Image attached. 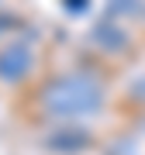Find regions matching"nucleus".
<instances>
[{
  "label": "nucleus",
  "mask_w": 145,
  "mask_h": 155,
  "mask_svg": "<svg viewBox=\"0 0 145 155\" xmlns=\"http://www.w3.org/2000/svg\"><path fill=\"white\" fill-rule=\"evenodd\" d=\"M42 104L56 117H86L104 107V86L90 76H59L42 90Z\"/></svg>",
  "instance_id": "obj_1"
},
{
  "label": "nucleus",
  "mask_w": 145,
  "mask_h": 155,
  "mask_svg": "<svg viewBox=\"0 0 145 155\" xmlns=\"http://www.w3.org/2000/svg\"><path fill=\"white\" fill-rule=\"evenodd\" d=\"M31 48L28 45H21V41H14V45H7L4 52H0V79L4 83H21L24 76H28V69H31Z\"/></svg>",
  "instance_id": "obj_2"
}]
</instances>
